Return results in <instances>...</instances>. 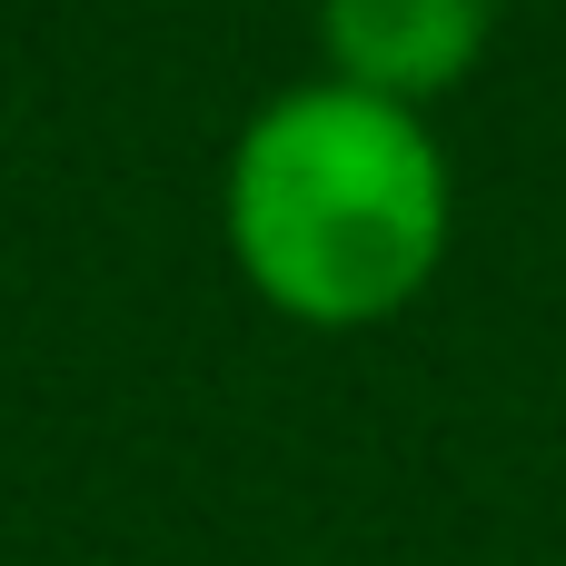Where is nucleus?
<instances>
[{
    "label": "nucleus",
    "instance_id": "nucleus-1",
    "mask_svg": "<svg viewBox=\"0 0 566 566\" xmlns=\"http://www.w3.org/2000/svg\"><path fill=\"white\" fill-rule=\"evenodd\" d=\"M229 259L298 328H378L448 259V159L348 80L279 90L229 149Z\"/></svg>",
    "mask_w": 566,
    "mask_h": 566
},
{
    "label": "nucleus",
    "instance_id": "nucleus-2",
    "mask_svg": "<svg viewBox=\"0 0 566 566\" xmlns=\"http://www.w3.org/2000/svg\"><path fill=\"white\" fill-rule=\"evenodd\" d=\"M488 20L497 0H318L328 70L398 109H428L438 90H458L488 50Z\"/></svg>",
    "mask_w": 566,
    "mask_h": 566
}]
</instances>
